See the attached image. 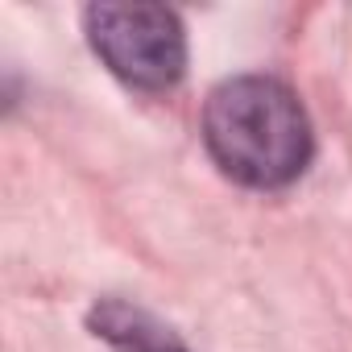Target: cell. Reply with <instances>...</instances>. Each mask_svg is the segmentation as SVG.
<instances>
[{
  "label": "cell",
  "mask_w": 352,
  "mask_h": 352,
  "mask_svg": "<svg viewBox=\"0 0 352 352\" xmlns=\"http://www.w3.org/2000/svg\"><path fill=\"white\" fill-rule=\"evenodd\" d=\"M87 327L112 352H191L174 336V327H166L145 307H133L124 298H100L87 311Z\"/></svg>",
  "instance_id": "3"
},
{
  "label": "cell",
  "mask_w": 352,
  "mask_h": 352,
  "mask_svg": "<svg viewBox=\"0 0 352 352\" xmlns=\"http://www.w3.org/2000/svg\"><path fill=\"white\" fill-rule=\"evenodd\" d=\"M204 141L228 179L257 191L294 183L311 162V120L298 96L270 75L224 79L208 96Z\"/></svg>",
  "instance_id": "1"
},
{
  "label": "cell",
  "mask_w": 352,
  "mask_h": 352,
  "mask_svg": "<svg viewBox=\"0 0 352 352\" xmlns=\"http://www.w3.org/2000/svg\"><path fill=\"white\" fill-rule=\"evenodd\" d=\"M83 30L104 67L141 91H166L187 71V34L166 5H91Z\"/></svg>",
  "instance_id": "2"
}]
</instances>
